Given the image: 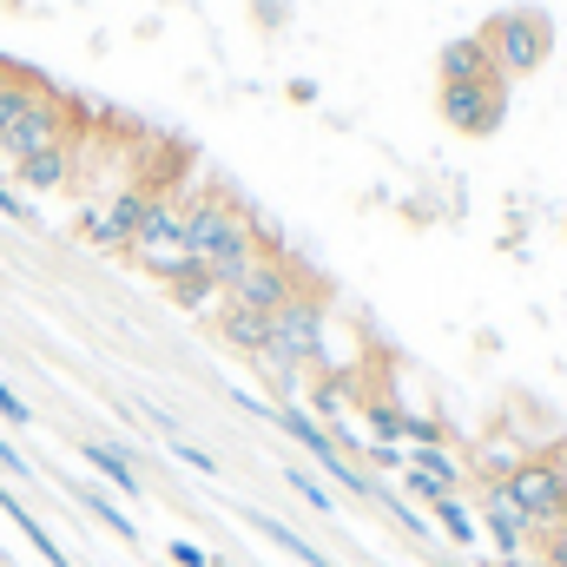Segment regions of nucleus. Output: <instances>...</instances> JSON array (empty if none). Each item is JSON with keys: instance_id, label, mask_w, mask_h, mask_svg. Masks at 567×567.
Instances as JSON below:
<instances>
[{"instance_id": "25", "label": "nucleus", "mask_w": 567, "mask_h": 567, "mask_svg": "<svg viewBox=\"0 0 567 567\" xmlns=\"http://www.w3.org/2000/svg\"><path fill=\"white\" fill-rule=\"evenodd\" d=\"M0 212H7V218H20V225H27V218H33V212H27V205H20V192H7V185H0Z\"/></svg>"}, {"instance_id": "13", "label": "nucleus", "mask_w": 567, "mask_h": 567, "mask_svg": "<svg viewBox=\"0 0 567 567\" xmlns=\"http://www.w3.org/2000/svg\"><path fill=\"white\" fill-rule=\"evenodd\" d=\"M80 455H86V462L100 468V482H113V488H120L126 502L140 495V475H133V462H126V455H120L113 442H80Z\"/></svg>"}, {"instance_id": "10", "label": "nucleus", "mask_w": 567, "mask_h": 567, "mask_svg": "<svg viewBox=\"0 0 567 567\" xmlns=\"http://www.w3.org/2000/svg\"><path fill=\"white\" fill-rule=\"evenodd\" d=\"M218 337L258 363V357H265V343H271V317H258V310H238V303H218Z\"/></svg>"}, {"instance_id": "2", "label": "nucleus", "mask_w": 567, "mask_h": 567, "mask_svg": "<svg viewBox=\"0 0 567 567\" xmlns=\"http://www.w3.org/2000/svg\"><path fill=\"white\" fill-rule=\"evenodd\" d=\"M482 40H488L495 73L515 86L522 73H542V60L555 53V20H548L542 7H508V13H495V20L482 27Z\"/></svg>"}, {"instance_id": "21", "label": "nucleus", "mask_w": 567, "mask_h": 567, "mask_svg": "<svg viewBox=\"0 0 567 567\" xmlns=\"http://www.w3.org/2000/svg\"><path fill=\"white\" fill-rule=\"evenodd\" d=\"M403 488H410V495H416V502H429V508H435V502H442V495H449V488H442V482H435V475H416V468H403Z\"/></svg>"}, {"instance_id": "22", "label": "nucleus", "mask_w": 567, "mask_h": 567, "mask_svg": "<svg viewBox=\"0 0 567 567\" xmlns=\"http://www.w3.org/2000/svg\"><path fill=\"white\" fill-rule=\"evenodd\" d=\"M172 455H178L185 468H198V475H218V462H212V455H205L198 442H178V435H172Z\"/></svg>"}, {"instance_id": "12", "label": "nucleus", "mask_w": 567, "mask_h": 567, "mask_svg": "<svg viewBox=\"0 0 567 567\" xmlns=\"http://www.w3.org/2000/svg\"><path fill=\"white\" fill-rule=\"evenodd\" d=\"M251 528H258V535H265V542H271V548H284V555H290V561H303V567H330V555H323V548H317V542H303V535H297V528H284L278 515H251Z\"/></svg>"}, {"instance_id": "6", "label": "nucleus", "mask_w": 567, "mask_h": 567, "mask_svg": "<svg viewBox=\"0 0 567 567\" xmlns=\"http://www.w3.org/2000/svg\"><path fill=\"white\" fill-rule=\"evenodd\" d=\"M297 290H303L297 265H290V258H278V251H258V258L245 265V278L225 284V303H238V310H258V317H271V310H284V303H290Z\"/></svg>"}, {"instance_id": "18", "label": "nucleus", "mask_w": 567, "mask_h": 567, "mask_svg": "<svg viewBox=\"0 0 567 567\" xmlns=\"http://www.w3.org/2000/svg\"><path fill=\"white\" fill-rule=\"evenodd\" d=\"M80 502H86V508H93V515H100V528H113V535H120V542H140V528H133V515H126V508H120V502H106V495H100V488H80Z\"/></svg>"}, {"instance_id": "28", "label": "nucleus", "mask_w": 567, "mask_h": 567, "mask_svg": "<svg viewBox=\"0 0 567 567\" xmlns=\"http://www.w3.org/2000/svg\"><path fill=\"white\" fill-rule=\"evenodd\" d=\"M212 567H231V561H218V555H212Z\"/></svg>"}, {"instance_id": "9", "label": "nucleus", "mask_w": 567, "mask_h": 567, "mask_svg": "<svg viewBox=\"0 0 567 567\" xmlns=\"http://www.w3.org/2000/svg\"><path fill=\"white\" fill-rule=\"evenodd\" d=\"M435 73H442V86H449V80H488V73H495L488 40H482V33L449 40V47H442V60H435Z\"/></svg>"}, {"instance_id": "29", "label": "nucleus", "mask_w": 567, "mask_h": 567, "mask_svg": "<svg viewBox=\"0 0 567 567\" xmlns=\"http://www.w3.org/2000/svg\"><path fill=\"white\" fill-rule=\"evenodd\" d=\"M363 567H370V561H363Z\"/></svg>"}, {"instance_id": "1", "label": "nucleus", "mask_w": 567, "mask_h": 567, "mask_svg": "<svg viewBox=\"0 0 567 567\" xmlns=\"http://www.w3.org/2000/svg\"><path fill=\"white\" fill-rule=\"evenodd\" d=\"M265 251V231L245 205H231L225 192H205V198H185V258L205 265L212 284L225 290L231 278H245V265Z\"/></svg>"}, {"instance_id": "7", "label": "nucleus", "mask_w": 567, "mask_h": 567, "mask_svg": "<svg viewBox=\"0 0 567 567\" xmlns=\"http://www.w3.org/2000/svg\"><path fill=\"white\" fill-rule=\"evenodd\" d=\"M20 172V185L27 192H60L73 172H80V140H60V145H47V152H33V158H20L13 165Z\"/></svg>"}, {"instance_id": "8", "label": "nucleus", "mask_w": 567, "mask_h": 567, "mask_svg": "<svg viewBox=\"0 0 567 567\" xmlns=\"http://www.w3.org/2000/svg\"><path fill=\"white\" fill-rule=\"evenodd\" d=\"M482 528H488V542H495V555H502V561H522L528 522H522V508H508V495H502V488H482Z\"/></svg>"}, {"instance_id": "4", "label": "nucleus", "mask_w": 567, "mask_h": 567, "mask_svg": "<svg viewBox=\"0 0 567 567\" xmlns=\"http://www.w3.org/2000/svg\"><path fill=\"white\" fill-rule=\"evenodd\" d=\"M435 106H442V126H455L468 140H488L508 120V80L502 73H488V80H449L435 93Z\"/></svg>"}, {"instance_id": "27", "label": "nucleus", "mask_w": 567, "mask_h": 567, "mask_svg": "<svg viewBox=\"0 0 567 567\" xmlns=\"http://www.w3.org/2000/svg\"><path fill=\"white\" fill-rule=\"evenodd\" d=\"M508 567H548V561H535V555H522V561H508Z\"/></svg>"}, {"instance_id": "16", "label": "nucleus", "mask_w": 567, "mask_h": 567, "mask_svg": "<svg viewBox=\"0 0 567 567\" xmlns=\"http://www.w3.org/2000/svg\"><path fill=\"white\" fill-rule=\"evenodd\" d=\"M410 468H416V475H435V482H442L449 495L462 488V462H455V455H449L442 442H429V449H410Z\"/></svg>"}, {"instance_id": "15", "label": "nucleus", "mask_w": 567, "mask_h": 567, "mask_svg": "<svg viewBox=\"0 0 567 567\" xmlns=\"http://www.w3.org/2000/svg\"><path fill=\"white\" fill-rule=\"evenodd\" d=\"M363 435L370 442H403L410 435V410H396L390 396H363Z\"/></svg>"}, {"instance_id": "24", "label": "nucleus", "mask_w": 567, "mask_h": 567, "mask_svg": "<svg viewBox=\"0 0 567 567\" xmlns=\"http://www.w3.org/2000/svg\"><path fill=\"white\" fill-rule=\"evenodd\" d=\"M0 416H7V423H33V410H27V403L7 390V383H0Z\"/></svg>"}, {"instance_id": "11", "label": "nucleus", "mask_w": 567, "mask_h": 567, "mask_svg": "<svg viewBox=\"0 0 567 567\" xmlns=\"http://www.w3.org/2000/svg\"><path fill=\"white\" fill-rule=\"evenodd\" d=\"M429 515H435V528H442V535H449L455 548H475V542H482V515H475V508H468L462 495H442V502H435Z\"/></svg>"}, {"instance_id": "5", "label": "nucleus", "mask_w": 567, "mask_h": 567, "mask_svg": "<svg viewBox=\"0 0 567 567\" xmlns=\"http://www.w3.org/2000/svg\"><path fill=\"white\" fill-rule=\"evenodd\" d=\"M73 140V106L60 100V93H33V106L0 133V165H20V158H33V152H47V145Z\"/></svg>"}, {"instance_id": "23", "label": "nucleus", "mask_w": 567, "mask_h": 567, "mask_svg": "<svg viewBox=\"0 0 567 567\" xmlns=\"http://www.w3.org/2000/svg\"><path fill=\"white\" fill-rule=\"evenodd\" d=\"M165 555H172V567H212V555H205L198 542H172Z\"/></svg>"}, {"instance_id": "26", "label": "nucleus", "mask_w": 567, "mask_h": 567, "mask_svg": "<svg viewBox=\"0 0 567 567\" xmlns=\"http://www.w3.org/2000/svg\"><path fill=\"white\" fill-rule=\"evenodd\" d=\"M0 468H7V475H33V468L20 462V449H13V442H0Z\"/></svg>"}, {"instance_id": "17", "label": "nucleus", "mask_w": 567, "mask_h": 567, "mask_svg": "<svg viewBox=\"0 0 567 567\" xmlns=\"http://www.w3.org/2000/svg\"><path fill=\"white\" fill-rule=\"evenodd\" d=\"M33 93H40V80H33V73H0V133L33 106Z\"/></svg>"}, {"instance_id": "19", "label": "nucleus", "mask_w": 567, "mask_h": 567, "mask_svg": "<svg viewBox=\"0 0 567 567\" xmlns=\"http://www.w3.org/2000/svg\"><path fill=\"white\" fill-rule=\"evenodd\" d=\"M284 482H290V495H297V502H310L317 515H330V508H337V502H330V488H323L317 475H303V468H284Z\"/></svg>"}, {"instance_id": "14", "label": "nucleus", "mask_w": 567, "mask_h": 567, "mask_svg": "<svg viewBox=\"0 0 567 567\" xmlns=\"http://www.w3.org/2000/svg\"><path fill=\"white\" fill-rule=\"evenodd\" d=\"M0 508H7V515H13V528H20V535H27V542H33V548H40V555H47V567H73V561H66V548H60V542H53V535H47V528H40V522H33V515H27V508H20V495H13V488H7V482H0Z\"/></svg>"}, {"instance_id": "20", "label": "nucleus", "mask_w": 567, "mask_h": 567, "mask_svg": "<svg viewBox=\"0 0 567 567\" xmlns=\"http://www.w3.org/2000/svg\"><path fill=\"white\" fill-rule=\"evenodd\" d=\"M363 462H370V468H383V475H403V468H410V449H396V442H370V449H363Z\"/></svg>"}, {"instance_id": "3", "label": "nucleus", "mask_w": 567, "mask_h": 567, "mask_svg": "<svg viewBox=\"0 0 567 567\" xmlns=\"http://www.w3.org/2000/svg\"><path fill=\"white\" fill-rule=\"evenodd\" d=\"M502 495H508V508H522V522H528V542H542V535H555L567 522V462L561 455H528L508 482H495Z\"/></svg>"}]
</instances>
